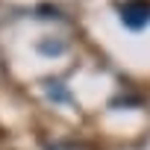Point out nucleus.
Masks as SVG:
<instances>
[{"instance_id":"f257e3e1","label":"nucleus","mask_w":150,"mask_h":150,"mask_svg":"<svg viewBox=\"0 0 150 150\" xmlns=\"http://www.w3.org/2000/svg\"><path fill=\"white\" fill-rule=\"evenodd\" d=\"M118 15L127 30H144L150 27V0H127L118 6Z\"/></svg>"},{"instance_id":"f03ea898","label":"nucleus","mask_w":150,"mask_h":150,"mask_svg":"<svg viewBox=\"0 0 150 150\" xmlns=\"http://www.w3.org/2000/svg\"><path fill=\"white\" fill-rule=\"evenodd\" d=\"M50 150H97V147H91V144H86V141H59V144H53Z\"/></svg>"}]
</instances>
